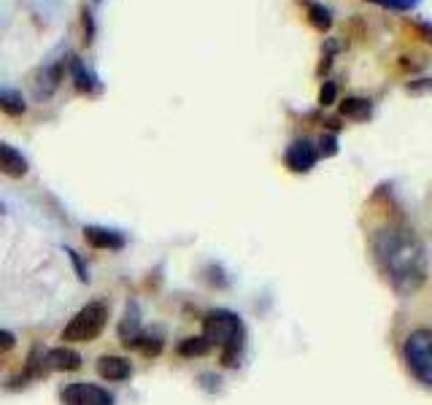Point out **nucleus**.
<instances>
[{
	"label": "nucleus",
	"instance_id": "f257e3e1",
	"mask_svg": "<svg viewBox=\"0 0 432 405\" xmlns=\"http://www.w3.org/2000/svg\"><path fill=\"white\" fill-rule=\"evenodd\" d=\"M373 254L400 295H414L427 279V254L414 230L397 225L376 230Z\"/></svg>",
	"mask_w": 432,
	"mask_h": 405
},
{
	"label": "nucleus",
	"instance_id": "f03ea898",
	"mask_svg": "<svg viewBox=\"0 0 432 405\" xmlns=\"http://www.w3.org/2000/svg\"><path fill=\"white\" fill-rule=\"evenodd\" d=\"M403 357L411 376L424 387H432V330H414L405 338Z\"/></svg>",
	"mask_w": 432,
	"mask_h": 405
},
{
	"label": "nucleus",
	"instance_id": "7ed1b4c3",
	"mask_svg": "<svg viewBox=\"0 0 432 405\" xmlns=\"http://www.w3.org/2000/svg\"><path fill=\"white\" fill-rule=\"evenodd\" d=\"M108 308L103 303H87L84 308L65 324L63 330V340L68 343H90L106 330Z\"/></svg>",
	"mask_w": 432,
	"mask_h": 405
},
{
	"label": "nucleus",
	"instance_id": "20e7f679",
	"mask_svg": "<svg viewBox=\"0 0 432 405\" xmlns=\"http://www.w3.org/2000/svg\"><path fill=\"white\" fill-rule=\"evenodd\" d=\"M202 333H205L202 338H205L211 346H227L230 340L243 338V327H241L238 313L216 308V310H208V313H205V319H202Z\"/></svg>",
	"mask_w": 432,
	"mask_h": 405
},
{
	"label": "nucleus",
	"instance_id": "39448f33",
	"mask_svg": "<svg viewBox=\"0 0 432 405\" xmlns=\"http://www.w3.org/2000/svg\"><path fill=\"white\" fill-rule=\"evenodd\" d=\"M63 405H114V394L90 381H76L63 389Z\"/></svg>",
	"mask_w": 432,
	"mask_h": 405
},
{
	"label": "nucleus",
	"instance_id": "423d86ee",
	"mask_svg": "<svg viewBox=\"0 0 432 405\" xmlns=\"http://www.w3.org/2000/svg\"><path fill=\"white\" fill-rule=\"evenodd\" d=\"M316 160H319V151H316V146L310 144L308 138H297L295 144L286 148V154H284L286 168L295 171V173H308L310 168L316 165Z\"/></svg>",
	"mask_w": 432,
	"mask_h": 405
},
{
	"label": "nucleus",
	"instance_id": "0eeeda50",
	"mask_svg": "<svg viewBox=\"0 0 432 405\" xmlns=\"http://www.w3.org/2000/svg\"><path fill=\"white\" fill-rule=\"evenodd\" d=\"M63 73H65V63H49V65L40 68L38 73H36V81H33L36 100H49L57 92V87L63 81Z\"/></svg>",
	"mask_w": 432,
	"mask_h": 405
},
{
	"label": "nucleus",
	"instance_id": "6e6552de",
	"mask_svg": "<svg viewBox=\"0 0 432 405\" xmlns=\"http://www.w3.org/2000/svg\"><path fill=\"white\" fill-rule=\"evenodd\" d=\"M84 241L90 243L92 249H106V252H119L122 246H124V238H122L117 230L94 227V225H87V227H84Z\"/></svg>",
	"mask_w": 432,
	"mask_h": 405
},
{
	"label": "nucleus",
	"instance_id": "1a4fd4ad",
	"mask_svg": "<svg viewBox=\"0 0 432 405\" xmlns=\"http://www.w3.org/2000/svg\"><path fill=\"white\" fill-rule=\"evenodd\" d=\"M97 373H100V378H106V381H124V378H130V373H133V364H130V360H124V357L106 354V357L97 360Z\"/></svg>",
	"mask_w": 432,
	"mask_h": 405
},
{
	"label": "nucleus",
	"instance_id": "9d476101",
	"mask_svg": "<svg viewBox=\"0 0 432 405\" xmlns=\"http://www.w3.org/2000/svg\"><path fill=\"white\" fill-rule=\"evenodd\" d=\"M27 168L30 165H27L25 154L19 148H14L0 141V173L11 176V178H22L27 173Z\"/></svg>",
	"mask_w": 432,
	"mask_h": 405
},
{
	"label": "nucleus",
	"instance_id": "9b49d317",
	"mask_svg": "<svg viewBox=\"0 0 432 405\" xmlns=\"http://www.w3.org/2000/svg\"><path fill=\"white\" fill-rule=\"evenodd\" d=\"M70 76H73V84H76V90L84 94H92L97 92V87H100V81L94 76V70L81 57H70Z\"/></svg>",
	"mask_w": 432,
	"mask_h": 405
},
{
	"label": "nucleus",
	"instance_id": "f8f14e48",
	"mask_svg": "<svg viewBox=\"0 0 432 405\" xmlns=\"http://www.w3.org/2000/svg\"><path fill=\"white\" fill-rule=\"evenodd\" d=\"M46 367L49 370H60V373H68V370H79L81 367V354L68 346H60V349H52L46 354Z\"/></svg>",
	"mask_w": 432,
	"mask_h": 405
},
{
	"label": "nucleus",
	"instance_id": "ddd939ff",
	"mask_svg": "<svg viewBox=\"0 0 432 405\" xmlns=\"http://www.w3.org/2000/svg\"><path fill=\"white\" fill-rule=\"evenodd\" d=\"M138 335H141V308H138L135 300H130V303H127V313H124V319L119 322V338L127 346H133V340Z\"/></svg>",
	"mask_w": 432,
	"mask_h": 405
},
{
	"label": "nucleus",
	"instance_id": "4468645a",
	"mask_svg": "<svg viewBox=\"0 0 432 405\" xmlns=\"http://www.w3.org/2000/svg\"><path fill=\"white\" fill-rule=\"evenodd\" d=\"M0 108H3L9 117H22L27 103L19 90H6V87H0Z\"/></svg>",
	"mask_w": 432,
	"mask_h": 405
},
{
	"label": "nucleus",
	"instance_id": "2eb2a0df",
	"mask_svg": "<svg viewBox=\"0 0 432 405\" xmlns=\"http://www.w3.org/2000/svg\"><path fill=\"white\" fill-rule=\"evenodd\" d=\"M370 100H364V97H346L343 103H340V114L343 117H349V119H367L370 117Z\"/></svg>",
	"mask_w": 432,
	"mask_h": 405
},
{
	"label": "nucleus",
	"instance_id": "dca6fc26",
	"mask_svg": "<svg viewBox=\"0 0 432 405\" xmlns=\"http://www.w3.org/2000/svg\"><path fill=\"white\" fill-rule=\"evenodd\" d=\"M211 351V343L205 340L202 335H195V338H184L178 343V357H205Z\"/></svg>",
	"mask_w": 432,
	"mask_h": 405
},
{
	"label": "nucleus",
	"instance_id": "f3484780",
	"mask_svg": "<svg viewBox=\"0 0 432 405\" xmlns=\"http://www.w3.org/2000/svg\"><path fill=\"white\" fill-rule=\"evenodd\" d=\"M308 19H310V25L316 27V30H322V33L333 27V14H330V9H324L322 3H310Z\"/></svg>",
	"mask_w": 432,
	"mask_h": 405
},
{
	"label": "nucleus",
	"instance_id": "a211bd4d",
	"mask_svg": "<svg viewBox=\"0 0 432 405\" xmlns=\"http://www.w3.org/2000/svg\"><path fill=\"white\" fill-rule=\"evenodd\" d=\"M133 349H138L144 357H157L162 351V340L157 335H146V333H141V335L133 340Z\"/></svg>",
	"mask_w": 432,
	"mask_h": 405
},
{
	"label": "nucleus",
	"instance_id": "6ab92c4d",
	"mask_svg": "<svg viewBox=\"0 0 432 405\" xmlns=\"http://www.w3.org/2000/svg\"><path fill=\"white\" fill-rule=\"evenodd\" d=\"M338 97V81H324L322 92H319V103L322 106H333Z\"/></svg>",
	"mask_w": 432,
	"mask_h": 405
},
{
	"label": "nucleus",
	"instance_id": "aec40b11",
	"mask_svg": "<svg viewBox=\"0 0 432 405\" xmlns=\"http://www.w3.org/2000/svg\"><path fill=\"white\" fill-rule=\"evenodd\" d=\"M373 3L384 6V9H394V11H411L418 6V0H373Z\"/></svg>",
	"mask_w": 432,
	"mask_h": 405
},
{
	"label": "nucleus",
	"instance_id": "412c9836",
	"mask_svg": "<svg viewBox=\"0 0 432 405\" xmlns=\"http://www.w3.org/2000/svg\"><path fill=\"white\" fill-rule=\"evenodd\" d=\"M316 151H322L324 157H333V154H338V138L335 135H322L319 138V148Z\"/></svg>",
	"mask_w": 432,
	"mask_h": 405
},
{
	"label": "nucleus",
	"instance_id": "4be33fe9",
	"mask_svg": "<svg viewBox=\"0 0 432 405\" xmlns=\"http://www.w3.org/2000/svg\"><path fill=\"white\" fill-rule=\"evenodd\" d=\"M81 22H84V40H87V43H92L94 40V16H92L90 9H84V11H81Z\"/></svg>",
	"mask_w": 432,
	"mask_h": 405
},
{
	"label": "nucleus",
	"instance_id": "5701e85b",
	"mask_svg": "<svg viewBox=\"0 0 432 405\" xmlns=\"http://www.w3.org/2000/svg\"><path fill=\"white\" fill-rule=\"evenodd\" d=\"M65 254L70 256V262H73V268H76V273H79L81 281H90V273H87V265H84V259H79V254H76L73 249H65Z\"/></svg>",
	"mask_w": 432,
	"mask_h": 405
},
{
	"label": "nucleus",
	"instance_id": "b1692460",
	"mask_svg": "<svg viewBox=\"0 0 432 405\" xmlns=\"http://www.w3.org/2000/svg\"><path fill=\"white\" fill-rule=\"evenodd\" d=\"M16 346V338L11 333H6V330H0V354H6V351H11Z\"/></svg>",
	"mask_w": 432,
	"mask_h": 405
},
{
	"label": "nucleus",
	"instance_id": "393cba45",
	"mask_svg": "<svg viewBox=\"0 0 432 405\" xmlns=\"http://www.w3.org/2000/svg\"><path fill=\"white\" fill-rule=\"evenodd\" d=\"M416 30L424 36V40H430V43H432V27L430 25H416Z\"/></svg>",
	"mask_w": 432,
	"mask_h": 405
}]
</instances>
